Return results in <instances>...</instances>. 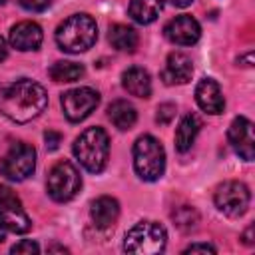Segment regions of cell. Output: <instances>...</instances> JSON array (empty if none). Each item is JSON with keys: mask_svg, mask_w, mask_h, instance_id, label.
I'll use <instances>...</instances> for the list:
<instances>
[{"mask_svg": "<svg viewBox=\"0 0 255 255\" xmlns=\"http://www.w3.org/2000/svg\"><path fill=\"white\" fill-rule=\"evenodd\" d=\"M48 106V94L42 84L20 78L0 84V114L16 124H26L38 118Z\"/></svg>", "mask_w": 255, "mask_h": 255, "instance_id": "1", "label": "cell"}, {"mask_svg": "<svg viewBox=\"0 0 255 255\" xmlns=\"http://www.w3.org/2000/svg\"><path fill=\"white\" fill-rule=\"evenodd\" d=\"M98 40V26L90 14H74L56 30V44L68 54L90 50Z\"/></svg>", "mask_w": 255, "mask_h": 255, "instance_id": "2", "label": "cell"}, {"mask_svg": "<svg viewBox=\"0 0 255 255\" xmlns=\"http://www.w3.org/2000/svg\"><path fill=\"white\" fill-rule=\"evenodd\" d=\"M72 149L84 169H88L90 173H100L104 171L110 157V137L102 128L94 126L76 137Z\"/></svg>", "mask_w": 255, "mask_h": 255, "instance_id": "3", "label": "cell"}, {"mask_svg": "<svg viewBox=\"0 0 255 255\" xmlns=\"http://www.w3.org/2000/svg\"><path fill=\"white\" fill-rule=\"evenodd\" d=\"M133 167L143 181H157L165 171V149L153 135H141L133 143Z\"/></svg>", "mask_w": 255, "mask_h": 255, "instance_id": "4", "label": "cell"}, {"mask_svg": "<svg viewBox=\"0 0 255 255\" xmlns=\"http://www.w3.org/2000/svg\"><path fill=\"white\" fill-rule=\"evenodd\" d=\"M167 233L163 225L155 221H139L135 223L124 239V249L133 255H155L165 249Z\"/></svg>", "mask_w": 255, "mask_h": 255, "instance_id": "5", "label": "cell"}, {"mask_svg": "<svg viewBox=\"0 0 255 255\" xmlns=\"http://www.w3.org/2000/svg\"><path fill=\"white\" fill-rule=\"evenodd\" d=\"M80 187H82V177L70 161H58L56 165H52V169L48 173L46 189L54 201L66 203V201L74 199L78 195Z\"/></svg>", "mask_w": 255, "mask_h": 255, "instance_id": "6", "label": "cell"}, {"mask_svg": "<svg viewBox=\"0 0 255 255\" xmlns=\"http://www.w3.org/2000/svg\"><path fill=\"white\" fill-rule=\"evenodd\" d=\"M36 149L26 141H16L0 159V173L10 181H24L34 173Z\"/></svg>", "mask_w": 255, "mask_h": 255, "instance_id": "7", "label": "cell"}, {"mask_svg": "<svg viewBox=\"0 0 255 255\" xmlns=\"http://www.w3.org/2000/svg\"><path fill=\"white\" fill-rule=\"evenodd\" d=\"M215 207L227 217H241L251 203V191L243 181H223L213 195Z\"/></svg>", "mask_w": 255, "mask_h": 255, "instance_id": "8", "label": "cell"}, {"mask_svg": "<svg viewBox=\"0 0 255 255\" xmlns=\"http://www.w3.org/2000/svg\"><path fill=\"white\" fill-rule=\"evenodd\" d=\"M98 104H100V94L92 88H74L62 94L64 116L74 124L86 120L98 108Z\"/></svg>", "mask_w": 255, "mask_h": 255, "instance_id": "9", "label": "cell"}, {"mask_svg": "<svg viewBox=\"0 0 255 255\" xmlns=\"http://www.w3.org/2000/svg\"><path fill=\"white\" fill-rule=\"evenodd\" d=\"M0 219L12 233H28L32 227V221L24 211L22 201L6 185H0Z\"/></svg>", "mask_w": 255, "mask_h": 255, "instance_id": "10", "label": "cell"}, {"mask_svg": "<svg viewBox=\"0 0 255 255\" xmlns=\"http://www.w3.org/2000/svg\"><path fill=\"white\" fill-rule=\"evenodd\" d=\"M227 137L229 143L233 147V151L245 159V161H253L255 157V139H253V124L251 120H247L245 116H237L229 129H227Z\"/></svg>", "mask_w": 255, "mask_h": 255, "instance_id": "11", "label": "cell"}, {"mask_svg": "<svg viewBox=\"0 0 255 255\" xmlns=\"http://www.w3.org/2000/svg\"><path fill=\"white\" fill-rule=\"evenodd\" d=\"M163 34H165V38L171 44H177V46H193L199 40V36H201V26L189 14H181V16H175L173 20H169L165 24Z\"/></svg>", "mask_w": 255, "mask_h": 255, "instance_id": "12", "label": "cell"}, {"mask_svg": "<svg viewBox=\"0 0 255 255\" xmlns=\"http://www.w3.org/2000/svg\"><path fill=\"white\" fill-rule=\"evenodd\" d=\"M195 102L203 112H207L211 116L221 114L223 108H225V100H223L221 88L213 78L199 80V84L195 88Z\"/></svg>", "mask_w": 255, "mask_h": 255, "instance_id": "13", "label": "cell"}, {"mask_svg": "<svg viewBox=\"0 0 255 255\" xmlns=\"http://www.w3.org/2000/svg\"><path fill=\"white\" fill-rule=\"evenodd\" d=\"M42 38H44L42 28L36 22H18L10 30V44L20 52L38 50L42 44Z\"/></svg>", "mask_w": 255, "mask_h": 255, "instance_id": "14", "label": "cell"}, {"mask_svg": "<svg viewBox=\"0 0 255 255\" xmlns=\"http://www.w3.org/2000/svg\"><path fill=\"white\" fill-rule=\"evenodd\" d=\"M90 217L98 229H112L120 217V203L110 195H102L92 201Z\"/></svg>", "mask_w": 255, "mask_h": 255, "instance_id": "15", "label": "cell"}, {"mask_svg": "<svg viewBox=\"0 0 255 255\" xmlns=\"http://www.w3.org/2000/svg\"><path fill=\"white\" fill-rule=\"evenodd\" d=\"M193 74L191 58L183 52H171L165 62L163 82L165 84H187Z\"/></svg>", "mask_w": 255, "mask_h": 255, "instance_id": "16", "label": "cell"}, {"mask_svg": "<svg viewBox=\"0 0 255 255\" xmlns=\"http://www.w3.org/2000/svg\"><path fill=\"white\" fill-rule=\"evenodd\" d=\"M122 86L128 94L135 98H149L151 96V78L147 70L139 66H131L122 74Z\"/></svg>", "mask_w": 255, "mask_h": 255, "instance_id": "17", "label": "cell"}, {"mask_svg": "<svg viewBox=\"0 0 255 255\" xmlns=\"http://www.w3.org/2000/svg\"><path fill=\"white\" fill-rule=\"evenodd\" d=\"M199 128H201L199 118L193 116V114H185L181 118L177 129H175V149L181 151V153L189 151L193 141H195V137H197V133H199Z\"/></svg>", "mask_w": 255, "mask_h": 255, "instance_id": "18", "label": "cell"}, {"mask_svg": "<svg viewBox=\"0 0 255 255\" xmlns=\"http://www.w3.org/2000/svg\"><path fill=\"white\" fill-rule=\"evenodd\" d=\"M108 118H110V122H112L118 129L126 131V129H131V128H133V124H135V120H137V112H135V108H133L129 102H126V100H116V102H112L110 108H108Z\"/></svg>", "mask_w": 255, "mask_h": 255, "instance_id": "19", "label": "cell"}, {"mask_svg": "<svg viewBox=\"0 0 255 255\" xmlns=\"http://www.w3.org/2000/svg\"><path fill=\"white\" fill-rule=\"evenodd\" d=\"M163 8V0H129V16L137 24H151Z\"/></svg>", "mask_w": 255, "mask_h": 255, "instance_id": "20", "label": "cell"}, {"mask_svg": "<svg viewBox=\"0 0 255 255\" xmlns=\"http://www.w3.org/2000/svg\"><path fill=\"white\" fill-rule=\"evenodd\" d=\"M110 42L120 52H133L137 48V32L126 24H114L110 28Z\"/></svg>", "mask_w": 255, "mask_h": 255, "instance_id": "21", "label": "cell"}, {"mask_svg": "<svg viewBox=\"0 0 255 255\" xmlns=\"http://www.w3.org/2000/svg\"><path fill=\"white\" fill-rule=\"evenodd\" d=\"M84 76V66L68 60H60L50 68V78L54 82H76Z\"/></svg>", "mask_w": 255, "mask_h": 255, "instance_id": "22", "label": "cell"}, {"mask_svg": "<svg viewBox=\"0 0 255 255\" xmlns=\"http://www.w3.org/2000/svg\"><path fill=\"white\" fill-rule=\"evenodd\" d=\"M171 219H173V223L181 231H191L199 223V215H197V211L191 205H179V207H175L171 211Z\"/></svg>", "mask_w": 255, "mask_h": 255, "instance_id": "23", "label": "cell"}, {"mask_svg": "<svg viewBox=\"0 0 255 255\" xmlns=\"http://www.w3.org/2000/svg\"><path fill=\"white\" fill-rule=\"evenodd\" d=\"M10 251H12L14 255H32V253H40V247H38V243L32 241V239H22V241H18Z\"/></svg>", "mask_w": 255, "mask_h": 255, "instance_id": "24", "label": "cell"}, {"mask_svg": "<svg viewBox=\"0 0 255 255\" xmlns=\"http://www.w3.org/2000/svg\"><path fill=\"white\" fill-rule=\"evenodd\" d=\"M175 116V106L173 104H161L157 108V116H155V122L161 124V126H167Z\"/></svg>", "mask_w": 255, "mask_h": 255, "instance_id": "25", "label": "cell"}, {"mask_svg": "<svg viewBox=\"0 0 255 255\" xmlns=\"http://www.w3.org/2000/svg\"><path fill=\"white\" fill-rule=\"evenodd\" d=\"M18 2H20L22 8H26L30 12H42V10H46L50 6L52 0H18Z\"/></svg>", "mask_w": 255, "mask_h": 255, "instance_id": "26", "label": "cell"}, {"mask_svg": "<svg viewBox=\"0 0 255 255\" xmlns=\"http://www.w3.org/2000/svg\"><path fill=\"white\" fill-rule=\"evenodd\" d=\"M44 139H46L48 151H54V149H58V145H60V141H62V135H60L58 131H54V129H48V131L44 133Z\"/></svg>", "mask_w": 255, "mask_h": 255, "instance_id": "27", "label": "cell"}, {"mask_svg": "<svg viewBox=\"0 0 255 255\" xmlns=\"http://www.w3.org/2000/svg\"><path fill=\"white\" fill-rule=\"evenodd\" d=\"M183 253H215V247L209 243H193Z\"/></svg>", "mask_w": 255, "mask_h": 255, "instance_id": "28", "label": "cell"}, {"mask_svg": "<svg viewBox=\"0 0 255 255\" xmlns=\"http://www.w3.org/2000/svg\"><path fill=\"white\" fill-rule=\"evenodd\" d=\"M6 56H8V48H6V42H4V38L0 36V62H2Z\"/></svg>", "mask_w": 255, "mask_h": 255, "instance_id": "29", "label": "cell"}, {"mask_svg": "<svg viewBox=\"0 0 255 255\" xmlns=\"http://www.w3.org/2000/svg\"><path fill=\"white\" fill-rule=\"evenodd\" d=\"M251 233H253V225H249V227H247V231L243 233V241H245L247 245H251V243H253V239H251Z\"/></svg>", "mask_w": 255, "mask_h": 255, "instance_id": "30", "label": "cell"}, {"mask_svg": "<svg viewBox=\"0 0 255 255\" xmlns=\"http://www.w3.org/2000/svg\"><path fill=\"white\" fill-rule=\"evenodd\" d=\"M193 0H169V4H173V6H177V8H185V6H189Z\"/></svg>", "mask_w": 255, "mask_h": 255, "instance_id": "31", "label": "cell"}, {"mask_svg": "<svg viewBox=\"0 0 255 255\" xmlns=\"http://www.w3.org/2000/svg\"><path fill=\"white\" fill-rule=\"evenodd\" d=\"M6 233H8V229H6V225H4L2 219H0V243L6 239Z\"/></svg>", "mask_w": 255, "mask_h": 255, "instance_id": "32", "label": "cell"}, {"mask_svg": "<svg viewBox=\"0 0 255 255\" xmlns=\"http://www.w3.org/2000/svg\"><path fill=\"white\" fill-rule=\"evenodd\" d=\"M4 2H6V0H0V4H4Z\"/></svg>", "mask_w": 255, "mask_h": 255, "instance_id": "33", "label": "cell"}]
</instances>
